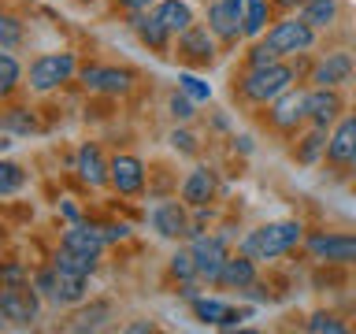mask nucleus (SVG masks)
Masks as SVG:
<instances>
[{"instance_id": "obj_32", "label": "nucleus", "mask_w": 356, "mask_h": 334, "mask_svg": "<svg viewBox=\"0 0 356 334\" xmlns=\"http://www.w3.org/2000/svg\"><path fill=\"white\" fill-rule=\"evenodd\" d=\"M19 41H22L19 19H15V15H4V19H0V49L15 52V45H19Z\"/></svg>"}, {"instance_id": "obj_17", "label": "nucleus", "mask_w": 356, "mask_h": 334, "mask_svg": "<svg viewBox=\"0 0 356 334\" xmlns=\"http://www.w3.org/2000/svg\"><path fill=\"white\" fill-rule=\"evenodd\" d=\"M219 283H222V286H230V289H249V286L256 283V264H252V256H249V253L230 256V260L222 264Z\"/></svg>"}, {"instance_id": "obj_7", "label": "nucleus", "mask_w": 356, "mask_h": 334, "mask_svg": "<svg viewBox=\"0 0 356 334\" xmlns=\"http://www.w3.org/2000/svg\"><path fill=\"white\" fill-rule=\"evenodd\" d=\"M193 260H197V271L208 278V283H219V275H222V264L230 260L227 256V245H222V238H204V234H200V238L193 241Z\"/></svg>"}, {"instance_id": "obj_37", "label": "nucleus", "mask_w": 356, "mask_h": 334, "mask_svg": "<svg viewBox=\"0 0 356 334\" xmlns=\"http://www.w3.org/2000/svg\"><path fill=\"white\" fill-rule=\"evenodd\" d=\"M249 60H252V67H267V63H278V52L264 41V45H256V49H252Z\"/></svg>"}, {"instance_id": "obj_22", "label": "nucleus", "mask_w": 356, "mask_h": 334, "mask_svg": "<svg viewBox=\"0 0 356 334\" xmlns=\"http://www.w3.org/2000/svg\"><path fill=\"white\" fill-rule=\"evenodd\" d=\"M130 22H134V33H138V38L149 45V49L167 52V38H171V30H167L163 22L156 19V11H152V15H134Z\"/></svg>"}, {"instance_id": "obj_29", "label": "nucleus", "mask_w": 356, "mask_h": 334, "mask_svg": "<svg viewBox=\"0 0 356 334\" xmlns=\"http://www.w3.org/2000/svg\"><path fill=\"white\" fill-rule=\"evenodd\" d=\"M8 134H33L38 130V122H33V116L26 108H11V111H4V122H0Z\"/></svg>"}, {"instance_id": "obj_38", "label": "nucleus", "mask_w": 356, "mask_h": 334, "mask_svg": "<svg viewBox=\"0 0 356 334\" xmlns=\"http://www.w3.org/2000/svg\"><path fill=\"white\" fill-rule=\"evenodd\" d=\"M171 116H175V119H189V116H193V97H186V93L178 97V93H175V97H171Z\"/></svg>"}, {"instance_id": "obj_30", "label": "nucleus", "mask_w": 356, "mask_h": 334, "mask_svg": "<svg viewBox=\"0 0 356 334\" xmlns=\"http://www.w3.org/2000/svg\"><path fill=\"white\" fill-rule=\"evenodd\" d=\"M15 82H19V63H15V56L4 49L0 52V97H11Z\"/></svg>"}, {"instance_id": "obj_44", "label": "nucleus", "mask_w": 356, "mask_h": 334, "mask_svg": "<svg viewBox=\"0 0 356 334\" xmlns=\"http://www.w3.org/2000/svg\"><path fill=\"white\" fill-rule=\"evenodd\" d=\"M130 331L141 334V331H156V327H152V323H130Z\"/></svg>"}, {"instance_id": "obj_35", "label": "nucleus", "mask_w": 356, "mask_h": 334, "mask_svg": "<svg viewBox=\"0 0 356 334\" xmlns=\"http://www.w3.org/2000/svg\"><path fill=\"white\" fill-rule=\"evenodd\" d=\"M171 271H175L178 278H193V275H200V271H197V260H193V249L175 253V256H171Z\"/></svg>"}, {"instance_id": "obj_45", "label": "nucleus", "mask_w": 356, "mask_h": 334, "mask_svg": "<svg viewBox=\"0 0 356 334\" xmlns=\"http://www.w3.org/2000/svg\"><path fill=\"white\" fill-rule=\"evenodd\" d=\"M275 4H297V0H275Z\"/></svg>"}, {"instance_id": "obj_9", "label": "nucleus", "mask_w": 356, "mask_h": 334, "mask_svg": "<svg viewBox=\"0 0 356 334\" xmlns=\"http://www.w3.org/2000/svg\"><path fill=\"white\" fill-rule=\"evenodd\" d=\"M327 160L334 167H353L356 164V119H338L330 141H327Z\"/></svg>"}, {"instance_id": "obj_26", "label": "nucleus", "mask_w": 356, "mask_h": 334, "mask_svg": "<svg viewBox=\"0 0 356 334\" xmlns=\"http://www.w3.org/2000/svg\"><path fill=\"white\" fill-rule=\"evenodd\" d=\"M52 267H60V271H74V275H93L97 267V256H86V253H74V249H60L56 253Z\"/></svg>"}, {"instance_id": "obj_31", "label": "nucleus", "mask_w": 356, "mask_h": 334, "mask_svg": "<svg viewBox=\"0 0 356 334\" xmlns=\"http://www.w3.org/2000/svg\"><path fill=\"white\" fill-rule=\"evenodd\" d=\"M267 26V4L264 0H245V33H260Z\"/></svg>"}, {"instance_id": "obj_33", "label": "nucleus", "mask_w": 356, "mask_h": 334, "mask_svg": "<svg viewBox=\"0 0 356 334\" xmlns=\"http://www.w3.org/2000/svg\"><path fill=\"white\" fill-rule=\"evenodd\" d=\"M308 331H312V334H341L345 323H341L338 316H327V312H319V316L308 319Z\"/></svg>"}, {"instance_id": "obj_16", "label": "nucleus", "mask_w": 356, "mask_h": 334, "mask_svg": "<svg viewBox=\"0 0 356 334\" xmlns=\"http://www.w3.org/2000/svg\"><path fill=\"white\" fill-rule=\"evenodd\" d=\"M211 193H216V171L211 167H193L189 178L182 182V200L193 208H204L211 200Z\"/></svg>"}, {"instance_id": "obj_15", "label": "nucleus", "mask_w": 356, "mask_h": 334, "mask_svg": "<svg viewBox=\"0 0 356 334\" xmlns=\"http://www.w3.org/2000/svg\"><path fill=\"white\" fill-rule=\"evenodd\" d=\"M152 227L163 234V238H186V234H193V227H189L186 212L178 200H167V205H160L152 212Z\"/></svg>"}, {"instance_id": "obj_39", "label": "nucleus", "mask_w": 356, "mask_h": 334, "mask_svg": "<svg viewBox=\"0 0 356 334\" xmlns=\"http://www.w3.org/2000/svg\"><path fill=\"white\" fill-rule=\"evenodd\" d=\"M100 234H104V241H122L130 234L127 223H108V227H100Z\"/></svg>"}, {"instance_id": "obj_43", "label": "nucleus", "mask_w": 356, "mask_h": 334, "mask_svg": "<svg viewBox=\"0 0 356 334\" xmlns=\"http://www.w3.org/2000/svg\"><path fill=\"white\" fill-rule=\"evenodd\" d=\"M63 216L71 219V223H78V208H74V205H63Z\"/></svg>"}, {"instance_id": "obj_13", "label": "nucleus", "mask_w": 356, "mask_h": 334, "mask_svg": "<svg viewBox=\"0 0 356 334\" xmlns=\"http://www.w3.org/2000/svg\"><path fill=\"white\" fill-rule=\"evenodd\" d=\"M208 30L219 33V38H238V33L245 30V19H241V8L230 4V0H219V4L208 8Z\"/></svg>"}, {"instance_id": "obj_41", "label": "nucleus", "mask_w": 356, "mask_h": 334, "mask_svg": "<svg viewBox=\"0 0 356 334\" xmlns=\"http://www.w3.org/2000/svg\"><path fill=\"white\" fill-rule=\"evenodd\" d=\"M22 275H26V271H22V264H8L4 267V286H19Z\"/></svg>"}, {"instance_id": "obj_18", "label": "nucleus", "mask_w": 356, "mask_h": 334, "mask_svg": "<svg viewBox=\"0 0 356 334\" xmlns=\"http://www.w3.org/2000/svg\"><path fill=\"white\" fill-rule=\"evenodd\" d=\"M63 249H74V253H86V256H100V249H104V234H100L97 227H86V223H74V227L63 234Z\"/></svg>"}, {"instance_id": "obj_40", "label": "nucleus", "mask_w": 356, "mask_h": 334, "mask_svg": "<svg viewBox=\"0 0 356 334\" xmlns=\"http://www.w3.org/2000/svg\"><path fill=\"white\" fill-rule=\"evenodd\" d=\"M171 141H175V149H182V152H193V149H197V145H193V134H186V130H175Z\"/></svg>"}, {"instance_id": "obj_19", "label": "nucleus", "mask_w": 356, "mask_h": 334, "mask_svg": "<svg viewBox=\"0 0 356 334\" xmlns=\"http://www.w3.org/2000/svg\"><path fill=\"white\" fill-rule=\"evenodd\" d=\"M182 56L189 63H211V56H216V45H211V33L208 30H200V26H189L182 33Z\"/></svg>"}, {"instance_id": "obj_5", "label": "nucleus", "mask_w": 356, "mask_h": 334, "mask_svg": "<svg viewBox=\"0 0 356 334\" xmlns=\"http://www.w3.org/2000/svg\"><path fill=\"white\" fill-rule=\"evenodd\" d=\"M312 41H316V30H312L305 19H289V22H278L275 30H267V45H271L278 56L305 52V49H312Z\"/></svg>"}, {"instance_id": "obj_24", "label": "nucleus", "mask_w": 356, "mask_h": 334, "mask_svg": "<svg viewBox=\"0 0 356 334\" xmlns=\"http://www.w3.org/2000/svg\"><path fill=\"white\" fill-rule=\"evenodd\" d=\"M334 15H338V0H305V11H300V19H305L312 30L330 26Z\"/></svg>"}, {"instance_id": "obj_2", "label": "nucleus", "mask_w": 356, "mask_h": 334, "mask_svg": "<svg viewBox=\"0 0 356 334\" xmlns=\"http://www.w3.org/2000/svg\"><path fill=\"white\" fill-rule=\"evenodd\" d=\"M289 82H293V67L289 63H267V67H252L249 74L241 78V93L252 104H267V100L282 97Z\"/></svg>"}, {"instance_id": "obj_34", "label": "nucleus", "mask_w": 356, "mask_h": 334, "mask_svg": "<svg viewBox=\"0 0 356 334\" xmlns=\"http://www.w3.org/2000/svg\"><path fill=\"white\" fill-rule=\"evenodd\" d=\"M22 186V171L15 164H0V197H11Z\"/></svg>"}, {"instance_id": "obj_1", "label": "nucleus", "mask_w": 356, "mask_h": 334, "mask_svg": "<svg viewBox=\"0 0 356 334\" xmlns=\"http://www.w3.org/2000/svg\"><path fill=\"white\" fill-rule=\"evenodd\" d=\"M305 238V227L293 219H286V223H267V227L260 230H252L249 238L241 241V253H249L252 260H275V256H282L289 253L293 245Z\"/></svg>"}, {"instance_id": "obj_14", "label": "nucleus", "mask_w": 356, "mask_h": 334, "mask_svg": "<svg viewBox=\"0 0 356 334\" xmlns=\"http://www.w3.org/2000/svg\"><path fill=\"white\" fill-rule=\"evenodd\" d=\"M78 178H82L86 186H104L111 182V164H104V156H100L97 145H82L78 149Z\"/></svg>"}, {"instance_id": "obj_23", "label": "nucleus", "mask_w": 356, "mask_h": 334, "mask_svg": "<svg viewBox=\"0 0 356 334\" xmlns=\"http://www.w3.org/2000/svg\"><path fill=\"white\" fill-rule=\"evenodd\" d=\"M156 19H160L171 33H186L193 26V11H189V4H182V0H160V4H156Z\"/></svg>"}, {"instance_id": "obj_42", "label": "nucleus", "mask_w": 356, "mask_h": 334, "mask_svg": "<svg viewBox=\"0 0 356 334\" xmlns=\"http://www.w3.org/2000/svg\"><path fill=\"white\" fill-rule=\"evenodd\" d=\"M122 8H130V11H145V8H152L156 0H119Z\"/></svg>"}, {"instance_id": "obj_4", "label": "nucleus", "mask_w": 356, "mask_h": 334, "mask_svg": "<svg viewBox=\"0 0 356 334\" xmlns=\"http://www.w3.org/2000/svg\"><path fill=\"white\" fill-rule=\"evenodd\" d=\"M38 289L30 286H4L0 289V316H4L11 327H30L38 319Z\"/></svg>"}, {"instance_id": "obj_8", "label": "nucleus", "mask_w": 356, "mask_h": 334, "mask_svg": "<svg viewBox=\"0 0 356 334\" xmlns=\"http://www.w3.org/2000/svg\"><path fill=\"white\" fill-rule=\"evenodd\" d=\"M82 86L93 89V93H108V97H119L134 86V74L130 71H119V67H86L82 71Z\"/></svg>"}, {"instance_id": "obj_11", "label": "nucleus", "mask_w": 356, "mask_h": 334, "mask_svg": "<svg viewBox=\"0 0 356 334\" xmlns=\"http://www.w3.org/2000/svg\"><path fill=\"white\" fill-rule=\"evenodd\" d=\"M305 116H308V97H305V93L286 89L282 97L271 100V122H275L278 130H293Z\"/></svg>"}, {"instance_id": "obj_28", "label": "nucleus", "mask_w": 356, "mask_h": 334, "mask_svg": "<svg viewBox=\"0 0 356 334\" xmlns=\"http://www.w3.org/2000/svg\"><path fill=\"white\" fill-rule=\"evenodd\" d=\"M327 141H330V138L323 134V127H316L305 141L297 145V160H300V164H316V160H319V152L327 149Z\"/></svg>"}, {"instance_id": "obj_6", "label": "nucleus", "mask_w": 356, "mask_h": 334, "mask_svg": "<svg viewBox=\"0 0 356 334\" xmlns=\"http://www.w3.org/2000/svg\"><path fill=\"white\" fill-rule=\"evenodd\" d=\"M308 253L330 264H356V234H312Z\"/></svg>"}, {"instance_id": "obj_46", "label": "nucleus", "mask_w": 356, "mask_h": 334, "mask_svg": "<svg viewBox=\"0 0 356 334\" xmlns=\"http://www.w3.org/2000/svg\"><path fill=\"white\" fill-rule=\"evenodd\" d=\"M230 4H238V8H241V0H230Z\"/></svg>"}, {"instance_id": "obj_12", "label": "nucleus", "mask_w": 356, "mask_h": 334, "mask_svg": "<svg viewBox=\"0 0 356 334\" xmlns=\"http://www.w3.org/2000/svg\"><path fill=\"white\" fill-rule=\"evenodd\" d=\"M338 116H341V97L330 86H319L316 93H308V119L316 127L327 130L330 122H338Z\"/></svg>"}, {"instance_id": "obj_20", "label": "nucleus", "mask_w": 356, "mask_h": 334, "mask_svg": "<svg viewBox=\"0 0 356 334\" xmlns=\"http://www.w3.org/2000/svg\"><path fill=\"white\" fill-rule=\"evenodd\" d=\"M349 74H353V60L345 52H334L327 56L319 67H316V74H312V82H319V86H341V82H349Z\"/></svg>"}, {"instance_id": "obj_3", "label": "nucleus", "mask_w": 356, "mask_h": 334, "mask_svg": "<svg viewBox=\"0 0 356 334\" xmlns=\"http://www.w3.org/2000/svg\"><path fill=\"white\" fill-rule=\"evenodd\" d=\"M71 74H74V56L71 52H49V56H38V60L30 63V86L38 89V93H49V89L67 82Z\"/></svg>"}, {"instance_id": "obj_27", "label": "nucleus", "mask_w": 356, "mask_h": 334, "mask_svg": "<svg viewBox=\"0 0 356 334\" xmlns=\"http://www.w3.org/2000/svg\"><path fill=\"white\" fill-rule=\"evenodd\" d=\"M193 316L200 323H216V327H222L230 316V305H222V301L216 297H193Z\"/></svg>"}, {"instance_id": "obj_21", "label": "nucleus", "mask_w": 356, "mask_h": 334, "mask_svg": "<svg viewBox=\"0 0 356 334\" xmlns=\"http://www.w3.org/2000/svg\"><path fill=\"white\" fill-rule=\"evenodd\" d=\"M86 278L89 275H74V271H60V267H56L52 301H56V305H78V301L86 297Z\"/></svg>"}, {"instance_id": "obj_36", "label": "nucleus", "mask_w": 356, "mask_h": 334, "mask_svg": "<svg viewBox=\"0 0 356 334\" xmlns=\"http://www.w3.org/2000/svg\"><path fill=\"white\" fill-rule=\"evenodd\" d=\"M178 86H182V93L193 97V100H208V97H211L208 82H200L197 74H182V78H178Z\"/></svg>"}, {"instance_id": "obj_10", "label": "nucleus", "mask_w": 356, "mask_h": 334, "mask_svg": "<svg viewBox=\"0 0 356 334\" xmlns=\"http://www.w3.org/2000/svg\"><path fill=\"white\" fill-rule=\"evenodd\" d=\"M111 186L119 189L122 197H134L145 189V167L138 156H115L111 160Z\"/></svg>"}, {"instance_id": "obj_25", "label": "nucleus", "mask_w": 356, "mask_h": 334, "mask_svg": "<svg viewBox=\"0 0 356 334\" xmlns=\"http://www.w3.org/2000/svg\"><path fill=\"white\" fill-rule=\"evenodd\" d=\"M108 316H111V305H108V301H97V305L82 308V312L71 319V331H100V327L108 323Z\"/></svg>"}]
</instances>
